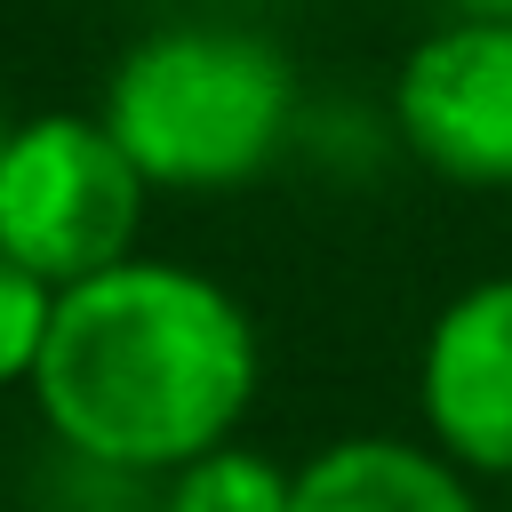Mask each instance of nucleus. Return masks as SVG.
Wrapping results in <instances>:
<instances>
[{"mask_svg": "<svg viewBox=\"0 0 512 512\" xmlns=\"http://www.w3.org/2000/svg\"><path fill=\"white\" fill-rule=\"evenodd\" d=\"M256 384L264 336L240 288L184 256L136 248L96 280L56 288V320L24 392L64 456L160 488L176 464L240 440Z\"/></svg>", "mask_w": 512, "mask_h": 512, "instance_id": "nucleus-1", "label": "nucleus"}, {"mask_svg": "<svg viewBox=\"0 0 512 512\" xmlns=\"http://www.w3.org/2000/svg\"><path fill=\"white\" fill-rule=\"evenodd\" d=\"M96 112L152 192L216 200L256 184L288 152L304 88L272 32L232 16H176L120 48Z\"/></svg>", "mask_w": 512, "mask_h": 512, "instance_id": "nucleus-2", "label": "nucleus"}, {"mask_svg": "<svg viewBox=\"0 0 512 512\" xmlns=\"http://www.w3.org/2000/svg\"><path fill=\"white\" fill-rule=\"evenodd\" d=\"M152 184L128 160V144L104 128V112L56 104L24 112L0 152V248L40 272L48 288H80L144 248Z\"/></svg>", "mask_w": 512, "mask_h": 512, "instance_id": "nucleus-3", "label": "nucleus"}, {"mask_svg": "<svg viewBox=\"0 0 512 512\" xmlns=\"http://www.w3.org/2000/svg\"><path fill=\"white\" fill-rule=\"evenodd\" d=\"M400 152L464 192H512V24L440 16L392 72Z\"/></svg>", "mask_w": 512, "mask_h": 512, "instance_id": "nucleus-4", "label": "nucleus"}, {"mask_svg": "<svg viewBox=\"0 0 512 512\" xmlns=\"http://www.w3.org/2000/svg\"><path fill=\"white\" fill-rule=\"evenodd\" d=\"M416 424L480 488H512V272L464 280L416 344Z\"/></svg>", "mask_w": 512, "mask_h": 512, "instance_id": "nucleus-5", "label": "nucleus"}, {"mask_svg": "<svg viewBox=\"0 0 512 512\" xmlns=\"http://www.w3.org/2000/svg\"><path fill=\"white\" fill-rule=\"evenodd\" d=\"M288 512H488L424 432H344L296 464Z\"/></svg>", "mask_w": 512, "mask_h": 512, "instance_id": "nucleus-6", "label": "nucleus"}, {"mask_svg": "<svg viewBox=\"0 0 512 512\" xmlns=\"http://www.w3.org/2000/svg\"><path fill=\"white\" fill-rule=\"evenodd\" d=\"M296 496V464H280L256 440H224L192 464H176L152 496V512H288Z\"/></svg>", "mask_w": 512, "mask_h": 512, "instance_id": "nucleus-7", "label": "nucleus"}, {"mask_svg": "<svg viewBox=\"0 0 512 512\" xmlns=\"http://www.w3.org/2000/svg\"><path fill=\"white\" fill-rule=\"evenodd\" d=\"M48 320H56V288L0 248V392L32 384L40 344H48Z\"/></svg>", "mask_w": 512, "mask_h": 512, "instance_id": "nucleus-8", "label": "nucleus"}, {"mask_svg": "<svg viewBox=\"0 0 512 512\" xmlns=\"http://www.w3.org/2000/svg\"><path fill=\"white\" fill-rule=\"evenodd\" d=\"M448 16H496V24H512V0H448Z\"/></svg>", "mask_w": 512, "mask_h": 512, "instance_id": "nucleus-9", "label": "nucleus"}, {"mask_svg": "<svg viewBox=\"0 0 512 512\" xmlns=\"http://www.w3.org/2000/svg\"><path fill=\"white\" fill-rule=\"evenodd\" d=\"M8 128H16V112H0V152H8Z\"/></svg>", "mask_w": 512, "mask_h": 512, "instance_id": "nucleus-10", "label": "nucleus"}, {"mask_svg": "<svg viewBox=\"0 0 512 512\" xmlns=\"http://www.w3.org/2000/svg\"><path fill=\"white\" fill-rule=\"evenodd\" d=\"M120 512H152V504H120Z\"/></svg>", "mask_w": 512, "mask_h": 512, "instance_id": "nucleus-11", "label": "nucleus"}, {"mask_svg": "<svg viewBox=\"0 0 512 512\" xmlns=\"http://www.w3.org/2000/svg\"><path fill=\"white\" fill-rule=\"evenodd\" d=\"M496 512H512V496H504V504H496Z\"/></svg>", "mask_w": 512, "mask_h": 512, "instance_id": "nucleus-12", "label": "nucleus"}]
</instances>
